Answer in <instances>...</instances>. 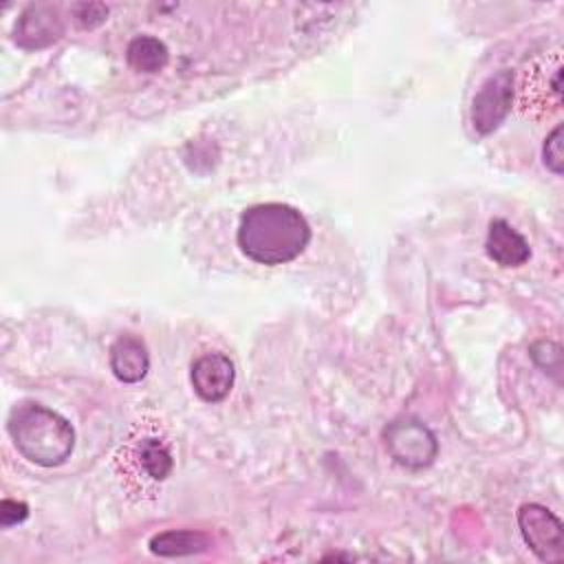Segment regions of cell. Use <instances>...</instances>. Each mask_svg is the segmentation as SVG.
I'll use <instances>...</instances> for the list:
<instances>
[{
  "label": "cell",
  "instance_id": "obj_1",
  "mask_svg": "<svg viewBox=\"0 0 564 564\" xmlns=\"http://www.w3.org/2000/svg\"><path fill=\"white\" fill-rule=\"evenodd\" d=\"M240 251L267 267L295 260L311 240V227L300 209L286 203H260L242 212L238 225Z\"/></svg>",
  "mask_w": 564,
  "mask_h": 564
},
{
  "label": "cell",
  "instance_id": "obj_6",
  "mask_svg": "<svg viewBox=\"0 0 564 564\" xmlns=\"http://www.w3.org/2000/svg\"><path fill=\"white\" fill-rule=\"evenodd\" d=\"M513 73L498 70L489 75L471 101V126L480 137L491 134L509 115L513 106Z\"/></svg>",
  "mask_w": 564,
  "mask_h": 564
},
{
  "label": "cell",
  "instance_id": "obj_12",
  "mask_svg": "<svg viewBox=\"0 0 564 564\" xmlns=\"http://www.w3.org/2000/svg\"><path fill=\"white\" fill-rule=\"evenodd\" d=\"M126 59L137 73H159L165 68L170 53L167 46L154 35H137L126 48Z\"/></svg>",
  "mask_w": 564,
  "mask_h": 564
},
{
  "label": "cell",
  "instance_id": "obj_16",
  "mask_svg": "<svg viewBox=\"0 0 564 564\" xmlns=\"http://www.w3.org/2000/svg\"><path fill=\"white\" fill-rule=\"evenodd\" d=\"M26 516H29V507L24 502L9 500V498H4L0 502V524L2 527H13V524L26 520Z\"/></svg>",
  "mask_w": 564,
  "mask_h": 564
},
{
  "label": "cell",
  "instance_id": "obj_14",
  "mask_svg": "<svg viewBox=\"0 0 564 564\" xmlns=\"http://www.w3.org/2000/svg\"><path fill=\"white\" fill-rule=\"evenodd\" d=\"M562 126H555L549 137L544 139L542 145V159L544 165L553 172V174H562L564 172V152H562Z\"/></svg>",
  "mask_w": 564,
  "mask_h": 564
},
{
  "label": "cell",
  "instance_id": "obj_13",
  "mask_svg": "<svg viewBox=\"0 0 564 564\" xmlns=\"http://www.w3.org/2000/svg\"><path fill=\"white\" fill-rule=\"evenodd\" d=\"M139 463L152 480H165L172 471V454L156 438H145L139 445Z\"/></svg>",
  "mask_w": 564,
  "mask_h": 564
},
{
  "label": "cell",
  "instance_id": "obj_4",
  "mask_svg": "<svg viewBox=\"0 0 564 564\" xmlns=\"http://www.w3.org/2000/svg\"><path fill=\"white\" fill-rule=\"evenodd\" d=\"M386 447L390 452V456L410 469H423L427 465H432V460L436 458L438 452V443L436 436L432 434L430 427H425L421 421L416 419H399L392 421L386 432Z\"/></svg>",
  "mask_w": 564,
  "mask_h": 564
},
{
  "label": "cell",
  "instance_id": "obj_3",
  "mask_svg": "<svg viewBox=\"0 0 564 564\" xmlns=\"http://www.w3.org/2000/svg\"><path fill=\"white\" fill-rule=\"evenodd\" d=\"M562 48H553L533 59L520 75L513 95L522 115L540 121L551 119L562 108Z\"/></svg>",
  "mask_w": 564,
  "mask_h": 564
},
{
  "label": "cell",
  "instance_id": "obj_10",
  "mask_svg": "<svg viewBox=\"0 0 564 564\" xmlns=\"http://www.w3.org/2000/svg\"><path fill=\"white\" fill-rule=\"evenodd\" d=\"M110 370L123 383H139L150 370L145 344L134 335H119L110 346Z\"/></svg>",
  "mask_w": 564,
  "mask_h": 564
},
{
  "label": "cell",
  "instance_id": "obj_7",
  "mask_svg": "<svg viewBox=\"0 0 564 564\" xmlns=\"http://www.w3.org/2000/svg\"><path fill=\"white\" fill-rule=\"evenodd\" d=\"M64 35V22L53 4H29L15 22L13 40L20 48L37 51L55 44Z\"/></svg>",
  "mask_w": 564,
  "mask_h": 564
},
{
  "label": "cell",
  "instance_id": "obj_2",
  "mask_svg": "<svg viewBox=\"0 0 564 564\" xmlns=\"http://www.w3.org/2000/svg\"><path fill=\"white\" fill-rule=\"evenodd\" d=\"M7 430L18 452L40 467L62 465L70 458L75 447L73 425L59 412L42 403L26 401L13 405Z\"/></svg>",
  "mask_w": 564,
  "mask_h": 564
},
{
  "label": "cell",
  "instance_id": "obj_9",
  "mask_svg": "<svg viewBox=\"0 0 564 564\" xmlns=\"http://www.w3.org/2000/svg\"><path fill=\"white\" fill-rule=\"evenodd\" d=\"M485 247H487V256L505 269L522 267L531 258V249L524 236L502 218H494L489 223Z\"/></svg>",
  "mask_w": 564,
  "mask_h": 564
},
{
  "label": "cell",
  "instance_id": "obj_15",
  "mask_svg": "<svg viewBox=\"0 0 564 564\" xmlns=\"http://www.w3.org/2000/svg\"><path fill=\"white\" fill-rule=\"evenodd\" d=\"M70 11L82 29H95L108 20V7L101 2H77Z\"/></svg>",
  "mask_w": 564,
  "mask_h": 564
},
{
  "label": "cell",
  "instance_id": "obj_11",
  "mask_svg": "<svg viewBox=\"0 0 564 564\" xmlns=\"http://www.w3.org/2000/svg\"><path fill=\"white\" fill-rule=\"evenodd\" d=\"M212 546L209 538L200 531H187V529H170L163 533H156L150 540V551L159 557H181V555H196Z\"/></svg>",
  "mask_w": 564,
  "mask_h": 564
},
{
  "label": "cell",
  "instance_id": "obj_5",
  "mask_svg": "<svg viewBox=\"0 0 564 564\" xmlns=\"http://www.w3.org/2000/svg\"><path fill=\"white\" fill-rule=\"evenodd\" d=\"M518 527L529 549L542 562H560L564 557V524L538 502H527L518 509Z\"/></svg>",
  "mask_w": 564,
  "mask_h": 564
},
{
  "label": "cell",
  "instance_id": "obj_8",
  "mask_svg": "<svg viewBox=\"0 0 564 564\" xmlns=\"http://www.w3.org/2000/svg\"><path fill=\"white\" fill-rule=\"evenodd\" d=\"M234 379V361L223 352H205L192 364L194 392L207 403L223 401L231 392Z\"/></svg>",
  "mask_w": 564,
  "mask_h": 564
}]
</instances>
